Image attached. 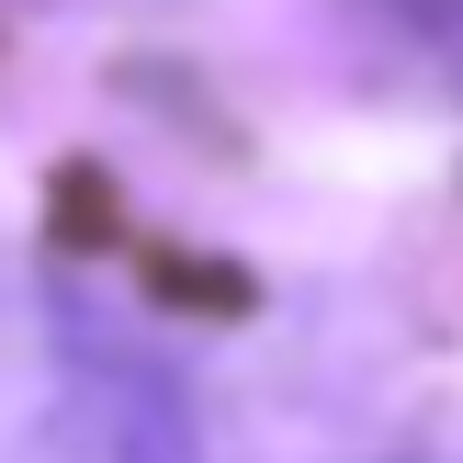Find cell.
<instances>
[{"label": "cell", "instance_id": "cell-1", "mask_svg": "<svg viewBox=\"0 0 463 463\" xmlns=\"http://www.w3.org/2000/svg\"><path fill=\"white\" fill-rule=\"evenodd\" d=\"M0 463H203V430L136 339L0 271Z\"/></svg>", "mask_w": 463, "mask_h": 463}]
</instances>
